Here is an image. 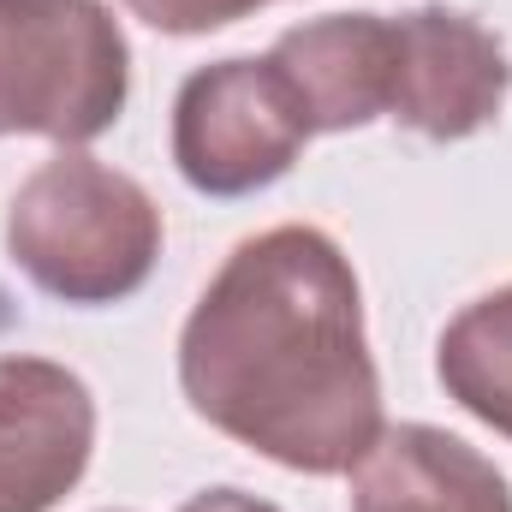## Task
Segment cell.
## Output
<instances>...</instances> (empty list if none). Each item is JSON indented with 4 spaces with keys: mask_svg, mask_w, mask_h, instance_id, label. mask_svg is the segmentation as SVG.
Listing matches in <instances>:
<instances>
[{
    "mask_svg": "<svg viewBox=\"0 0 512 512\" xmlns=\"http://www.w3.org/2000/svg\"><path fill=\"white\" fill-rule=\"evenodd\" d=\"M179 387L209 429L286 471H352L387 423L346 251L316 227L245 239L179 334Z\"/></svg>",
    "mask_w": 512,
    "mask_h": 512,
    "instance_id": "obj_1",
    "label": "cell"
},
{
    "mask_svg": "<svg viewBox=\"0 0 512 512\" xmlns=\"http://www.w3.org/2000/svg\"><path fill=\"white\" fill-rule=\"evenodd\" d=\"M6 256L60 304H120L161 256L155 197L96 155H48L6 209Z\"/></svg>",
    "mask_w": 512,
    "mask_h": 512,
    "instance_id": "obj_2",
    "label": "cell"
},
{
    "mask_svg": "<svg viewBox=\"0 0 512 512\" xmlns=\"http://www.w3.org/2000/svg\"><path fill=\"white\" fill-rule=\"evenodd\" d=\"M131 48L102 0H0V137L84 149L120 120Z\"/></svg>",
    "mask_w": 512,
    "mask_h": 512,
    "instance_id": "obj_3",
    "label": "cell"
},
{
    "mask_svg": "<svg viewBox=\"0 0 512 512\" xmlns=\"http://www.w3.org/2000/svg\"><path fill=\"white\" fill-rule=\"evenodd\" d=\"M310 137L316 131L268 54H233L191 72L173 102V161L203 197H251L274 185Z\"/></svg>",
    "mask_w": 512,
    "mask_h": 512,
    "instance_id": "obj_4",
    "label": "cell"
},
{
    "mask_svg": "<svg viewBox=\"0 0 512 512\" xmlns=\"http://www.w3.org/2000/svg\"><path fill=\"white\" fill-rule=\"evenodd\" d=\"M393 78H387V120L417 137L459 143L471 131L495 126L507 108L512 66L501 36L459 12V6H411L393 12Z\"/></svg>",
    "mask_w": 512,
    "mask_h": 512,
    "instance_id": "obj_5",
    "label": "cell"
},
{
    "mask_svg": "<svg viewBox=\"0 0 512 512\" xmlns=\"http://www.w3.org/2000/svg\"><path fill=\"white\" fill-rule=\"evenodd\" d=\"M96 399L54 358H0V512H54L90 471Z\"/></svg>",
    "mask_w": 512,
    "mask_h": 512,
    "instance_id": "obj_6",
    "label": "cell"
},
{
    "mask_svg": "<svg viewBox=\"0 0 512 512\" xmlns=\"http://www.w3.org/2000/svg\"><path fill=\"white\" fill-rule=\"evenodd\" d=\"M268 60L292 84L310 131H352L387 114L393 24L382 12H328V18L292 24L280 30Z\"/></svg>",
    "mask_w": 512,
    "mask_h": 512,
    "instance_id": "obj_7",
    "label": "cell"
},
{
    "mask_svg": "<svg viewBox=\"0 0 512 512\" xmlns=\"http://www.w3.org/2000/svg\"><path fill=\"white\" fill-rule=\"evenodd\" d=\"M352 512H512V489L471 441L399 423L352 465Z\"/></svg>",
    "mask_w": 512,
    "mask_h": 512,
    "instance_id": "obj_8",
    "label": "cell"
},
{
    "mask_svg": "<svg viewBox=\"0 0 512 512\" xmlns=\"http://www.w3.org/2000/svg\"><path fill=\"white\" fill-rule=\"evenodd\" d=\"M435 376L477 423L512 441V286L465 304L435 346Z\"/></svg>",
    "mask_w": 512,
    "mask_h": 512,
    "instance_id": "obj_9",
    "label": "cell"
},
{
    "mask_svg": "<svg viewBox=\"0 0 512 512\" xmlns=\"http://www.w3.org/2000/svg\"><path fill=\"white\" fill-rule=\"evenodd\" d=\"M256 6H268V0H126L131 18H143V24L167 30V36H203V30L239 24Z\"/></svg>",
    "mask_w": 512,
    "mask_h": 512,
    "instance_id": "obj_10",
    "label": "cell"
},
{
    "mask_svg": "<svg viewBox=\"0 0 512 512\" xmlns=\"http://www.w3.org/2000/svg\"><path fill=\"white\" fill-rule=\"evenodd\" d=\"M179 512H280V507L256 501V495H245V489H203V495H191Z\"/></svg>",
    "mask_w": 512,
    "mask_h": 512,
    "instance_id": "obj_11",
    "label": "cell"
}]
</instances>
